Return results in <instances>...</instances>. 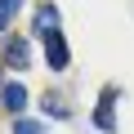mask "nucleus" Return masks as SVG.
I'll return each instance as SVG.
<instances>
[{
  "label": "nucleus",
  "mask_w": 134,
  "mask_h": 134,
  "mask_svg": "<svg viewBox=\"0 0 134 134\" xmlns=\"http://www.w3.org/2000/svg\"><path fill=\"white\" fill-rule=\"evenodd\" d=\"M45 58H49V67H67V40H63L58 31L45 36Z\"/></svg>",
  "instance_id": "f257e3e1"
},
{
  "label": "nucleus",
  "mask_w": 134,
  "mask_h": 134,
  "mask_svg": "<svg viewBox=\"0 0 134 134\" xmlns=\"http://www.w3.org/2000/svg\"><path fill=\"white\" fill-rule=\"evenodd\" d=\"M5 63H9V67H27V63H31V54H27V40H18V36H14V40L5 45Z\"/></svg>",
  "instance_id": "f03ea898"
},
{
  "label": "nucleus",
  "mask_w": 134,
  "mask_h": 134,
  "mask_svg": "<svg viewBox=\"0 0 134 134\" xmlns=\"http://www.w3.org/2000/svg\"><path fill=\"white\" fill-rule=\"evenodd\" d=\"M112 103H116V90H107V94H103V103H98V112H94V125H98V130H112V125H116Z\"/></svg>",
  "instance_id": "7ed1b4c3"
},
{
  "label": "nucleus",
  "mask_w": 134,
  "mask_h": 134,
  "mask_svg": "<svg viewBox=\"0 0 134 134\" xmlns=\"http://www.w3.org/2000/svg\"><path fill=\"white\" fill-rule=\"evenodd\" d=\"M5 107H9V112H23V107H27V85L9 81V85H5Z\"/></svg>",
  "instance_id": "20e7f679"
},
{
  "label": "nucleus",
  "mask_w": 134,
  "mask_h": 134,
  "mask_svg": "<svg viewBox=\"0 0 134 134\" xmlns=\"http://www.w3.org/2000/svg\"><path fill=\"white\" fill-rule=\"evenodd\" d=\"M18 9H23V0H0V31L14 23V14H18Z\"/></svg>",
  "instance_id": "39448f33"
},
{
  "label": "nucleus",
  "mask_w": 134,
  "mask_h": 134,
  "mask_svg": "<svg viewBox=\"0 0 134 134\" xmlns=\"http://www.w3.org/2000/svg\"><path fill=\"white\" fill-rule=\"evenodd\" d=\"M54 18H58V14H54V5H40V14H36V27L49 36V31H54Z\"/></svg>",
  "instance_id": "423d86ee"
},
{
  "label": "nucleus",
  "mask_w": 134,
  "mask_h": 134,
  "mask_svg": "<svg viewBox=\"0 0 134 134\" xmlns=\"http://www.w3.org/2000/svg\"><path fill=\"white\" fill-rule=\"evenodd\" d=\"M14 134H45V125H40V121H18Z\"/></svg>",
  "instance_id": "0eeeda50"
}]
</instances>
